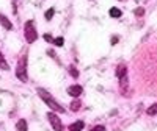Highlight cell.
I'll return each mask as SVG.
<instances>
[{
    "label": "cell",
    "mask_w": 157,
    "mask_h": 131,
    "mask_svg": "<svg viewBox=\"0 0 157 131\" xmlns=\"http://www.w3.org/2000/svg\"><path fill=\"white\" fill-rule=\"evenodd\" d=\"M146 112H148V115H155V114H157V103L152 104V106H149V108L146 109Z\"/></svg>",
    "instance_id": "obj_11"
},
{
    "label": "cell",
    "mask_w": 157,
    "mask_h": 131,
    "mask_svg": "<svg viewBox=\"0 0 157 131\" xmlns=\"http://www.w3.org/2000/svg\"><path fill=\"white\" fill-rule=\"evenodd\" d=\"M52 42H54L57 47H61V45H63V42H64V39H63V37H55Z\"/></svg>",
    "instance_id": "obj_15"
},
{
    "label": "cell",
    "mask_w": 157,
    "mask_h": 131,
    "mask_svg": "<svg viewBox=\"0 0 157 131\" xmlns=\"http://www.w3.org/2000/svg\"><path fill=\"white\" fill-rule=\"evenodd\" d=\"M54 14H55V9H54V8L47 9V11H46V19H47V20H50L52 17H54Z\"/></svg>",
    "instance_id": "obj_14"
},
{
    "label": "cell",
    "mask_w": 157,
    "mask_h": 131,
    "mask_svg": "<svg viewBox=\"0 0 157 131\" xmlns=\"http://www.w3.org/2000/svg\"><path fill=\"white\" fill-rule=\"evenodd\" d=\"M44 39H46V41H49V42H52V41H54V39L50 37V34H46V36H44Z\"/></svg>",
    "instance_id": "obj_18"
},
{
    "label": "cell",
    "mask_w": 157,
    "mask_h": 131,
    "mask_svg": "<svg viewBox=\"0 0 157 131\" xmlns=\"http://www.w3.org/2000/svg\"><path fill=\"white\" fill-rule=\"evenodd\" d=\"M36 92H38V95H39V97H41V98L46 101V104H47V106H49L50 109H54L55 112H64V108H63V106H60V103H58L54 97H52V95L47 92V90H44V89L39 87V89L36 90Z\"/></svg>",
    "instance_id": "obj_1"
},
{
    "label": "cell",
    "mask_w": 157,
    "mask_h": 131,
    "mask_svg": "<svg viewBox=\"0 0 157 131\" xmlns=\"http://www.w3.org/2000/svg\"><path fill=\"white\" fill-rule=\"evenodd\" d=\"M69 72H71V75H72V76H75V78L78 76V72L75 70V67H72V66H71V67H69Z\"/></svg>",
    "instance_id": "obj_16"
},
{
    "label": "cell",
    "mask_w": 157,
    "mask_h": 131,
    "mask_svg": "<svg viewBox=\"0 0 157 131\" xmlns=\"http://www.w3.org/2000/svg\"><path fill=\"white\" fill-rule=\"evenodd\" d=\"M71 109H72V111H78V109H80V101L74 100V101L71 103Z\"/></svg>",
    "instance_id": "obj_13"
},
{
    "label": "cell",
    "mask_w": 157,
    "mask_h": 131,
    "mask_svg": "<svg viewBox=\"0 0 157 131\" xmlns=\"http://www.w3.org/2000/svg\"><path fill=\"white\" fill-rule=\"evenodd\" d=\"M116 76L120 78V80H123V78L127 76V69H126L124 64H120V66L116 67Z\"/></svg>",
    "instance_id": "obj_6"
},
{
    "label": "cell",
    "mask_w": 157,
    "mask_h": 131,
    "mask_svg": "<svg viewBox=\"0 0 157 131\" xmlns=\"http://www.w3.org/2000/svg\"><path fill=\"white\" fill-rule=\"evenodd\" d=\"M16 129L17 131H27V122H25L24 119H21L17 122V125H16Z\"/></svg>",
    "instance_id": "obj_10"
},
{
    "label": "cell",
    "mask_w": 157,
    "mask_h": 131,
    "mask_svg": "<svg viewBox=\"0 0 157 131\" xmlns=\"http://www.w3.org/2000/svg\"><path fill=\"white\" fill-rule=\"evenodd\" d=\"M91 131H105V126L98 125V126H94V128H91Z\"/></svg>",
    "instance_id": "obj_17"
},
{
    "label": "cell",
    "mask_w": 157,
    "mask_h": 131,
    "mask_svg": "<svg viewBox=\"0 0 157 131\" xmlns=\"http://www.w3.org/2000/svg\"><path fill=\"white\" fill-rule=\"evenodd\" d=\"M82 92H83V89H82V86H78V84H74V86H69L68 87V94L71 95V97H80L82 95Z\"/></svg>",
    "instance_id": "obj_5"
},
{
    "label": "cell",
    "mask_w": 157,
    "mask_h": 131,
    "mask_svg": "<svg viewBox=\"0 0 157 131\" xmlns=\"http://www.w3.org/2000/svg\"><path fill=\"white\" fill-rule=\"evenodd\" d=\"M24 33H25V39H27V42H35L36 37H38V33H36V28H35V23L33 20H29L25 23V28H24Z\"/></svg>",
    "instance_id": "obj_3"
},
{
    "label": "cell",
    "mask_w": 157,
    "mask_h": 131,
    "mask_svg": "<svg viewBox=\"0 0 157 131\" xmlns=\"http://www.w3.org/2000/svg\"><path fill=\"white\" fill-rule=\"evenodd\" d=\"M82 129H83V122H80V120L69 126V131H82Z\"/></svg>",
    "instance_id": "obj_8"
},
{
    "label": "cell",
    "mask_w": 157,
    "mask_h": 131,
    "mask_svg": "<svg viewBox=\"0 0 157 131\" xmlns=\"http://www.w3.org/2000/svg\"><path fill=\"white\" fill-rule=\"evenodd\" d=\"M47 119H49L52 128H54L55 131H61V129H63V123H61V120L58 119V115H57L55 112H49V114H47Z\"/></svg>",
    "instance_id": "obj_4"
},
{
    "label": "cell",
    "mask_w": 157,
    "mask_h": 131,
    "mask_svg": "<svg viewBox=\"0 0 157 131\" xmlns=\"http://www.w3.org/2000/svg\"><path fill=\"white\" fill-rule=\"evenodd\" d=\"M0 23H2V27H5L6 30H11V28H13V23H11L3 14H0Z\"/></svg>",
    "instance_id": "obj_7"
},
{
    "label": "cell",
    "mask_w": 157,
    "mask_h": 131,
    "mask_svg": "<svg viewBox=\"0 0 157 131\" xmlns=\"http://www.w3.org/2000/svg\"><path fill=\"white\" fill-rule=\"evenodd\" d=\"M13 3H14V5H16V0H13Z\"/></svg>",
    "instance_id": "obj_19"
},
{
    "label": "cell",
    "mask_w": 157,
    "mask_h": 131,
    "mask_svg": "<svg viewBox=\"0 0 157 131\" xmlns=\"http://www.w3.org/2000/svg\"><path fill=\"white\" fill-rule=\"evenodd\" d=\"M0 69H2V70H8V69H10V66H8L5 56L2 55V51H0Z\"/></svg>",
    "instance_id": "obj_9"
},
{
    "label": "cell",
    "mask_w": 157,
    "mask_h": 131,
    "mask_svg": "<svg viewBox=\"0 0 157 131\" xmlns=\"http://www.w3.org/2000/svg\"><path fill=\"white\" fill-rule=\"evenodd\" d=\"M110 16L112 17H121V11L118 9V8H112L110 9Z\"/></svg>",
    "instance_id": "obj_12"
},
{
    "label": "cell",
    "mask_w": 157,
    "mask_h": 131,
    "mask_svg": "<svg viewBox=\"0 0 157 131\" xmlns=\"http://www.w3.org/2000/svg\"><path fill=\"white\" fill-rule=\"evenodd\" d=\"M16 76L21 81H27V55H24L19 61H17V67H16Z\"/></svg>",
    "instance_id": "obj_2"
}]
</instances>
